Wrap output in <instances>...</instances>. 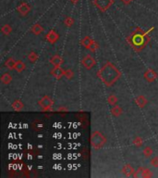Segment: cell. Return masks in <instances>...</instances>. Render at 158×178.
<instances>
[{
	"label": "cell",
	"instance_id": "1",
	"mask_svg": "<svg viewBox=\"0 0 158 178\" xmlns=\"http://www.w3.org/2000/svg\"><path fill=\"white\" fill-rule=\"evenodd\" d=\"M112 69H113L112 65H106L101 71V77L103 81H105V84H113L119 77V73L116 70V68L113 71Z\"/></svg>",
	"mask_w": 158,
	"mask_h": 178
},
{
	"label": "cell",
	"instance_id": "2",
	"mask_svg": "<svg viewBox=\"0 0 158 178\" xmlns=\"http://www.w3.org/2000/svg\"><path fill=\"white\" fill-rule=\"evenodd\" d=\"M104 143H105V139L103 138V137L100 135L99 133H94L93 135V137H92V144L95 148H99Z\"/></svg>",
	"mask_w": 158,
	"mask_h": 178
},
{
	"label": "cell",
	"instance_id": "3",
	"mask_svg": "<svg viewBox=\"0 0 158 178\" xmlns=\"http://www.w3.org/2000/svg\"><path fill=\"white\" fill-rule=\"evenodd\" d=\"M83 64L87 67V68H91V67L94 64V59L91 57H87V58L84 59Z\"/></svg>",
	"mask_w": 158,
	"mask_h": 178
},
{
	"label": "cell",
	"instance_id": "4",
	"mask_svg": "<svg viewBox=\"0 0 158 178\" xmlns=\"http://www.w3.org/2000/svg\"><path fill=\"white\" fill-rule=\"evenodd\" d=\"M123 1H124L125 3H129V1H130V0H123Z\"/></svg>",
	"mask_w": 158,
	"mask_h": 178
}]
</instances>
